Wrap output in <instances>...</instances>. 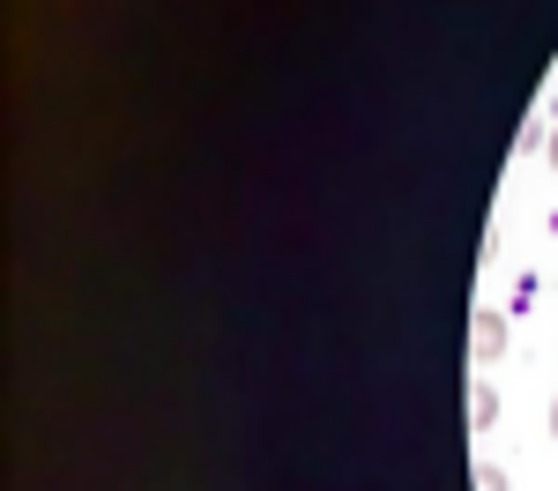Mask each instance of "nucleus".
Masks as SVG:
<instances>
[{
    "instance_id": "obj_1",
    "label": "nucleus",
    "mask_w": 558,
    "mask_h": 491,
    "mask_svg": "<svg viewBox=\"0 0 558 491\" xmlns=\"http://www.w3.org/2000/svg\"><path fill=\"white\" fill-rule=\"evenodd\" d=\"M470 351H476V365H492V357L507 351V320L499 312H476L470 320Z\"/></svg>"
},
{
    "instance_id": "obj_2",
    "label": "nucleus",
    "mask_w": 558,
    "mask_h": 491,
    "mask_svg": "<svg viewBox=\"0 0 558 491\" xmlns=\"http://www.w3.org/2000/svg\"><path fill=\"white\" fill-rule=\"evenodd\" d=\"M470 417H476V425H492V417H499V395H492L484 380H476V388H470Z\"/></svg>"
},
{
    "instance_id": "obj_3",
    "label": "nucleus",
    "mask_w": 558,
    "mask_h": 491,
    "mask_svg": "<svg viewBox=\"0 0 558 491\" xmlns=\"http://www.w3.org/2000/svg\"><path fill=\"white\" fill-rule=\"evenodd\" d=\"M476 491H507V469H492V462H484V469H476Z\"/></svg>"
},
{
    "instance_id": "obj_4",
    "label": "nucleus",
    "mask_w": 558,
    "mask_h": 491,
    "mask_svg": "<svg viewBox=\"0 0 558 491\" xmlns=\"http://www.w3.org/2000/svg\"><path fill=\"white\" fill-rule=\"evenodd\" d=\"M544 157H551V172H558V127H551V142H544Z\"/></svg>"
},
{
    "instance_id": "obj_5",
    "label": "nucleus",
    "mask_w": 558,
    "mask_h": 491,
    "mask_svg": "<svg viewBox=\"0 0 558 491\" xmlns=\"http://www.w3.org/2000/svg\"><path fill=\"white\" fill-rule=\"evenodd\" d=\"M551 432H558V402H551Z\"/></svg>"
}]
</instances>
